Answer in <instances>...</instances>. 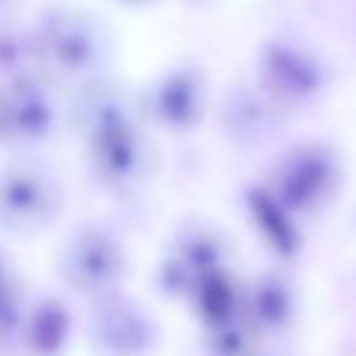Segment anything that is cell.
I'll list each match as a JSON object with an SVG mask.
<instances>
[{
  "label": "cell",
  "instance_id": "6da1fadb",
  "mask_svg": "<svg viewBox=\"0 0 356 356\" xmlns=\"http://www.w3.org/2000/svg\"><path fill=\"white\" fill-rule=\"evenodd\" d=\"M70 120L83 139V161L97 186L111 195H134L153 175L156 156L131 95L108 78L72 92Z\"/></svg>",
  "mask_w": 356,
  "mask_h": 356
},
{
  "label": "cell",
  "instance_id": "7a4b0ae2",
  "mask_svg": "<svg viewBox=\"0 0 356 356\" xmlns=\"http://www.w3.org/2000/svg\"><path fill=\"white\" fill-rule=\"evenodd\" d=\"M31 47L36 75L50 86L75 92L108 78L114 36L95 11L58 3L31 25Z\"/></svg>",
  "mask_w": 356,
  "mask_h": 356
},
{
  "label": "cell",
  "instance_id": "3957f363",
  "mask_svg": "<svg viewBox=\"0 0 356 356\" xmlns=\"http://www.w3.org/2000/svg\"><path fill=\"white\" fill-rule=\"evenodd\" d=\"M259 181L306 222L339 197L345 159L342 150L325 139H300L281 147Z\"/></svg>",
  "mask_w": 356,
  "mask_h": 356
},
{
  "label": "cell",
  "instance_id": "277c9868",
  "mask_svg": "<svg viewBox=\"0 0 356 356\" xmlns=\"http://www.w3.org/2000/svg\"><path fill=\"white\" fill-rule=\"evenodd\" d=\"M253 83L286 114L317 106L331 83L325 58L295 36H270L259 44Z\"/></svg>",
  "mask_w": 356,
  "mask_h": 356
},
{
  "label": "cell",
  "instance_id": "5b68a950",
  "mask_svg": "<svg viewBox=\"0 0 356 356\" xmlns=\"http://www.w3.org/2000/svg\"><path fill=\"white\" fill-rule=\"evenodd\" d=\"M128 267L131 259L120 234L106 222L95 220L72 228L56 256L61 284L83 300H97L111 292H120Z\"/></svg>",
  "mask_w": 356,
  "mask_h": 356
},
{
  "label": "cell",
  "instance_id": "8992f818",
  "mask_svg": "<svg viewBox=\"0 0 356 356\" xmlns=\"http://www.w3.org/2000/svg\"><path fill=\"white\" fill-rule=\"evenodd\" d=\"M64 209V184L36 159H14L0 167V234L39 236Z\"/></svg>",
  "mask_w": 356,
  "mask_h": 356
},
{
  "label": "cell",
  "instance_id": "52a82bcc",
  "mask_svg": "<svg viewBox=\"0 0 356 356\" xmlns=\"http://www.w3.org/2000/svg\"><path fill=\"white\" fill-rule=\"evenodd\" d=\"M136 117L145 128L167 134H189L203 125L211 108L209 75L197 64H172L153 75L136 95H131Z\"/></svg>",
  "mask_w": 356,
  "mask_h": 356
},
{
  "label": "cell",
  "instance_id": "ba28073f",
  "mask_svg": "<svg viewBox=\"0 0 356 356\" xmlns=\"http://www.w3.org/2000/svg\"><path fill=\"white\" fill-rule=\"evenodd\" d=\"M83 334L95 356H153L161 339L153 312L122 289L89 300Z\"/></svg>",
  "mask_w": 356,
  "mask_h": 356
},
{
  "label": "cell",
  "instance_id": "9c48e42d",
  "mask_svg": "<svg viewBox=\"0 0 356 356\" xmlns=\"http://www.w3.org/2000/svg\"><path fill=\"white\" fill-rule=\"evenodd\" d=\"M231 259L234 248L225 231H220L211 222L192 220L184 228H178L167 242V250L159 261V286L170 298L184 303L200 281L225 267H234Z\"/></svg>",
  "mask_w": 356,
  "mask_h": 356
},
{
  "label": "cell",
  "instance_id": "30bf717a",
  "mask_svg": "<svg viewBox=\"0 0 356 356\" xmlns=\"http://www.w3.org/2000/svg\"><path fill=\"white\" fill-rule=\"evenodd\" d=\"M61 111L56 103V86L42 75H17L0 81V145L36 147L53 139Z\"/></svg>",
  "mask_w": 356,
  "mask_h": 356
},
{
  "label": "cell",
  "instance_id": "8fae6325",
  "mask_svg": "<svg viewBox=\"0 0 356 356\" xmlns=\"http://www.w3.org/2000/svg\"><path fill=\"white\" fill-rule=\"evenodd\" d=\"M242 317L250 323V328L259 334L261 342L278 339L286 331H292L300 298L295 281L281 270H261L250 278H242Z\"/></svg>",
  "mask_w": 356,
  "mask_h": 356
},
{
  "label": "cell",
  "instance_id": "7c38bea8",
  "mask_svg": "<svg viewBox=\"0 0 356 356\" xmlns=\"http://www.w3.org/2000/svg\"><path fill=\"white\" fill-rule=\"evenodd\" d=\"M242 206L250 231L261 242V248L278 261H292L303 250V220L292 214L261 181L248 184L242 192Z\"/></svg>",
  "mask_w": 356,
  "mask_h": 356
},
{
  "label": "cell",
  "instance_id": "4fadbf2b",
  "mask_svg": "<svg viewBox=\"0 0 356 356\" xmlns=\"http://www.w3.org/2000/svg\"><path fill=\"white\" fill-rule=\"evenodd\" d=\"M289 114L281 111L256 83L236 86L222 103V128L231 142L242 147H264L286 125Z\"/></svg>",
  "mask_w": 356,
  "mask_h": 356
},
{
  "label": "cell",
  "instance_id": "5bb4252c",
  "mask_svg": "<svg viewBox=\"0 0 356 356\" xmlns=\"http://www.w3.org/2000/svg\"><path fill=\"white\" fill-rule=\"evenodd\" d=\"M75 334L72 309L56 295H36L28 298L17 350L25 356H64Z\"/></svg>",
  "mask_w": 356,
  "mask_h": 356
},
{
  "label": "cell",
  "instance_id": "9a60e30c",
  "mask_svg": "<svg viewBox=\"0 0 356 356\" xmlns=\"http://www.w3.org/2000/svg\"><path fill=\"white\" fill-rule=\"evenodd\" d=\"M28 286L22 281V273L17 270L14 259L0 248V348L17 350L19 323L28 306Z\"/></svg>",
  "mask_w": 356,
  "mask_h": 356
},
{
  "label": "cell",
  "instance_id": "2e32d148",
  "mask_svg": "<svg viewBox=\"0 0 356 356\" xmlns=\"http://www.w3.org/2000/svg\"><path fill=\"white\" fill-rule=\"evenodd\" d=\"M200 331H203L206 356H256L259 345H261L259 334L250 328V323L242 317V312L222 323L206 325Z\"/></svg>",
  "mask_w": 356,
  "mask_h": 356
},
{
  "label": "cell",
  "instance_id": "e0dca14e",
  "mask_svg": "<svg viewBox=\"0 0 356 356\" xmlns=\"http://www.w3.org/2000/svg\"><path fill=\"white\" fill-rule=\"evenodd\" d=\"M33 70V47H31V28L0 22V81L31 75Z\"/></svg>",
  "mask_w": 356,
  "mask_h": 356
},
{
  "label": "cell",
  "instance_id": "ac0fdd59",
  "mask_svg": "<svg viewBox=\"0 0 356 356\" xmlns=\"http://www.w3.org/2000/svg\"><path fill=\"white\" fill-rule=\"evenodd\" d=\"M17 3H22V0H0V14H3V11H11Z\"/></svg>",
  "mask_w": 356,
  "mask_h": 356
},
{
  "label": "cell",
  "instance_id": "d6986e66",
  "mask_svg": "<svg viewBox=\"0 0 356 356\" xmlns=\"http://www.w3.org/2000/svg\"><path fill=\"white\" fill-rule=\"evenodd\" d=\"M117 3H125V6H145V3H150V0H117Z\"/></svg>",
  "mask_w": 356,
  "mask_h": 356
},
{
  "label": "cell",
  "instance_id": "ffe728a7",
  "mask_svg": "<svg viewBox=\"0 0 356 356\" xmlns=\"http://www.w3.org/2000/svg\"><path fill=\"white\" fill-rule=\"evenodd\" d=\"M256 356H259V353H256Z\"/></svg>",
  "mask_w": 356,
  "mask_h": 356
}]
</instances>
